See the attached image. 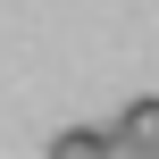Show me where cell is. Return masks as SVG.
Segmentation results:
<instances>
[{"label": "cell", "instance_id": "obj_1", "mask_svg": "<svg viewBox=\"0 0 159 159\" xmlns=\"http://www.w3.org/2000/svg\"><path fill=\"white\" fill-rule=\"evenodd\" d=\"M50 159H109V126H59Z\"/></svg>", "mask_w": 159, "mask_h": 159}, {"label": "cell", "instance_id": "obj_2", "mask_svg": "<svg viewBox=\"0 0 159 159\" xmlns=\"http://www.w3.org/2000/svg\"><path fill=\"white\" fill-rule=\"evenodd\" d=\"M109 134H134V143H159V101L143 92V101H126L117 117H109Z\"/></svg>", "mask_w": 159, "mask_h": 159}, {"label": "cell", "instance_id": "obj_3", "mask_svg": "<svg viewBox=\"0 0 159 159\" xmlns=\"http://www.w3.org/2000/svg\"><path fill=\"white\" fill-rule=\"evenodd\" d=\"M109 159H159V143H134V134H109Z\"/></svg>", "mask_w": 159, "mask_h": 159}]
</instances>
